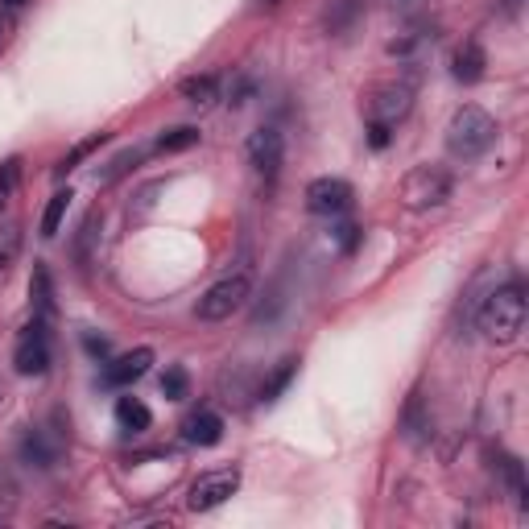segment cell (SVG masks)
<instances>
[{
	"instance_id": "cell-21",
	"label": "cell",
	"mask_w": 529,
	"mask_h": 529,
	"mask_svg": "<svg viewBox=\"0 0 529 529\" xmlns=\"http://www.w3.org/2000/svg\"><path fill=\"white\" fill-rule=\"evenodd\" d=\"M71 191H54L50 195V203H46V211H42V236L50 240V236H58V228H62V215H67V207H71Z\"/></svg>"
},
{
	"instance_id": "cell-3",
	"label": "cell",
	"mask_w": 529,
	"mask_h": 529,
	"mask_svg": "<svg viewBox=\"0 0 529 529\" xmlns=\"http://www.w3.org/2000/svg\"><path fill=\"white\" fill-rule=\"evenodd\" d=\"M248 298H253V273H248V269H236V273L220 277V282H215V286L195 302V319H203V323H224V319L236 315V310L248 306Z\"/></svg>"
},
{
	"instance_id": "cell-13",
	"label": "cell",
	"mask_w": 529,
	"mask_h": 529,
	"mask_svg": "<svg viewBox=\"0 0 529 529\" xmlns=\"http://www.w3.org/2000/svg\"><path fill=\"white\" fill-rule=\"evenodd\" d=\"M484 67H488V54H484L480 42H463L451 54V79L455 83H480L484 79Z\"/></svg>"
},
{
	"instance_id": "cell-2",
	"label": "cell",
	"mask_w": 529,
	"mask_h": 529,
	"mask_svg": "<svg viewBox=\"0 0 529 529\" xmlns=\"http://www.w3.org/2000/svg\"><path fill=\"white\" fill-rule=\"evenodd\" d=\"M496 137H501V124H496L484 108L463 104L447 124V153L455 162H476L496 145Z\"/></svg>"
},
{
	"instance_id": "cell-8",
	"label": "cell",
	"mask_w": 529,
	"mask_h": 529,
	"mask_svg": "<svg viewBox=\"0 0 529 529\" xmlns=\"http://www.w3.org/2000/svg\"><path fill=\"white\" fill-rule=\"evenodd\" d=\"M244 153H248V166L257 170V178H265V182L273 186L277 174H282V158H286V141H282V133H277L273 124H265V129H257L253 137H248Z\"/></svg>"
},
{
	"instance_id": "cell-31",
	"label": "cell",
	"mask_w": 529,
	"mask_h": 529,
	"mask_svg": "<svg viewBox=\"0 0 529 529\" xmlns=\"http://www.w3.org/2000/svg\"><path fill=\"white\" fill-rule=\"evenodd\" d=\"M248 96H253V79H240L236 87H232V108H240V104H248Z\"/></svg>"
},
{
	"instance_id": "cell-15",
	"label": "cell",
	"mask_w": 529,
	"mask_h": 529,
	"mask_svg": "<svg viewBox=\"0 0 529 529\" xmlns=\"http://www.w3.org/2000/svg\"><path fill=\"white\" fill-rule=\"evenodd\" d=\"M360 17H364V0H327V9H323V25L335 38L352 34Z\"/></svg>"
},
{
	"instance_id": "cell-23",
	"label": "cell",
	"mask_w": 529,
	"mask_h": 529,
	"mask_svg": "<svg viewBox=\"0 0 529 529\" xmlns=\"http://www.w3.org/2000/svg\"><path fill=\"white\" fill-rule=\"evenodd\" d=\"M100 145H108V133H91L87 141H79V145H75V149L67 153V158L58 162V174H71V170H75L79 162H87V158H91V153H96Z\"/></svg>"
},
{
	"instance_id": "cell-28",
	"label": "cell",
	"mask_w": 529,
	"mask_h": 529,
	"mask_svg": "<svg viewBox=\"0 0 529 529\" xmlns=\"http://www.w3.org/2000/svg\"><path fill=\"white\" fill-rule=\"evenodd\" d=\"M393 141V124H377V120H368V149H389Z\"/></svg>"
},
{
	"instance_id": "cell-27",
	"label": "cell",
	"mask_w": 529,
	"mask_h": 529,
	"mask_svg": "<svg viewBox=\"0 0 529 529\" xmlns=\"http://www.w3.org/2000/svg\"><path fill=\"white\" fill-rule=\"evenodd\" d=\"M17 178H21V158H9L5 166H0V211L9 207V199L17 191Z\"/></svg>"
},
{
	"instance_id": "cell-29",
	"label": "cell",
	"mask_w": 529,
	"mask_h": 529,
	"mask_svg": "<svg viewBox=\"0 0 529 529\" xmlns=\"http://www.w3.org/2000/svg\"><path fill=\"white\" fill-rule=\"evenodd\" d=\"M83 348H87V356H96L100 364L112 356V344H108L104 335H96V331H83Z\"/></svg>"
},
{
	"instance_id": "cell-18",
	"label": "cell",
	"mask_w": 529,
	"mask_h": 529,
	"mask_svg": "<svg viewBox=\"0 0 529 529\" xmlns=\"http://www.w3.org/2000/svg\"><path fill=\"white\" fill-rule=\"evenodd\" d=\"M116 422H120V430L141 434V430L153 426V414H149V406H145L141 397H120L116 401Z\"/></svg>"
},
{
	"instance_id": "cell-19",
	"label": "cell",
	"mask_w": 529,
	"mask_h": 529,
	"mask_svg": "<svg viewBox=\"0 0 529 529\" xmlns=\"http://www.w3.org/2000/svg\"><path fill=\"white\" fill-rule=\"evenodd\" d=\"M199 129L195 124H178V129H166L158 141H153V149L158 153H182V149H191V145H199Z\"/></svg>"
},
{
	"instance_id": "cell-12",
	"label": "cell",
	"mask_w": 529,
	"mask_h": 529,
	"mask_svg": "<svg viewBox=\"0 0 529 529\" xmlns=\"http://www.w3.org/2000/svg\"><path fill=\"white\" fill-rule=\"evenodd\" d=\"M182 439L191 443V447H215V443L224 439V418L215 414V410H195V414H186Z\"/></svg>"
},
{
	"instance_id": "cell-9",
	"label": "cell",
	"mask_w": 529,
	"mask_h": 529,
	"mask_svg": "<svg viewBox=\"0 0 529 529\" xmlns=\"http://www.w3.org/2000/svg\"><path fill=\"white\" fill-rule=\"evenodd\" d=\"M410 108H414V87H410V83H381V87L368 96V120H377V124H397V120H406Z\"/></svg>"
},
{
	"instance_id": "cell-20",
	"label": "cell",
	"mask_w": 529,
	"mask_h": 529,
	"mask_svg": "<svg viewBox=\"0 0 529 529\" xmlns=\"http://www.w3.org/2000/svg\"><path fill=\"white\" fill-rule=\"evenodd\" d=\"M29 294H34L38 319H50L54 315V290H50V269L46 265H34V282H29Z\"/></svg>"
},
{
	"instance_id": "cell-5",
	"label": "cell",
	"mask_w": 529,
	"mask_h": 529,
	"mask_svg": "<svg viewBox=\"0 0 529 529\" xmlns=\"http://www.w3.org/2000/svg\"><path fill=\"white\" fill-rule=\"evenodd\" d=\"M240 488V468H215V472H203L191 492H186V509L191 513H211V509H220L228 496H236Z\"/></svg>"
},
{
	"instance_id": "cell-16",
	"label": "cell",
	"mask_w": 529,
	"mask_h": 529,
	"mask_svg": "<svg viewBox=\"0 0 529 529\" xmlns=\"http://www.w3.org/2000/svg\"><path fill=\"white\" fill-rule=\"evenodd\" d=\"M178 96L186 104H195V108H211L215 100H220V75L215 71H203V75H186L178 83Z\"/></svg>"
},
{
	"instance_id": "cell-11",
	"label": "cell",
	"mask_w": 529,
	"mask_h": 529,
	"mask_svg": "<svg viewBox=\"0 0 529 529\" xmlns=\"http://www.w3.org/2000/svg\"><path fill=\"white\" fill-rule=\"evenodd\" d=\"M434 38H439V34H434V21H410V25L389 42V54L414 62V58H422V54L434 46Z\"/></svg>"
},
{
	"instance_id": "cell-34",
	"label": "cell",
	"mask_w": 529,
	"mask_h": 529,
	"mask_svg": "<svg viewBox=\"0 0 529 529\" xmlns=\"http://www.w3.org/2000/svg\"><path fill=\"white\" fill-rule=\"evenodd\" d=\"M282 0H253V9H277Z\"/></svg>"
},
{
	"instance_id": "cell-32",
	"label": "cell",
	"mask_w": 529,
	"mask_h": 529,
	"mask_svg": "<svg viewBox=\"0 0 529 529\" xmlns=\"http://www.w3.org/2000/svg\"><path fill=\"white\" fill-rule=\"evenodd\" d=\"M5 46H9V21L0 17V54H5Z\"/></svg>"
},
{
	"instance_id": "cell-10",
	"label": "cell",
	"mask_w": 529,
	"mask_h": 529,
	"mask_svg": "<svg viewBox=\"0 0 529 529\" xmlns=\"http://www.w3.org/2000/svg\"><path fill=\"white\" fill-rule=\"evenodd\" d=\"M153 368V348H137L120 360H104V372H100V385L104 389H129L133 381H141L145 372Z\"/></svg>"
},
{
	"instance_id": "cell-35",
	"label": "cell",
	"mask_w": 529,
	"mask_h": 529,
	"mask_svg": "<svg viewBox=\"0 0 529 529\" xmlns=\"http://www.w3.org/2000/svg\"><path fill=\"white\" fill-rule=\"evenodd\" d=\"M393 5H397V9H414V5H418V0H393Z\"/></svg>"
},
{
	"instance_id": "cell-30",
	"label": "cell",
	"mask_w": 529,
	"mask_h": 529,
	"mask_svg": "<svg viewBox=\"0 0 529 529\" xmlns=\"http://www.w3.org/2000/svg\"><path fill=\"white\" fill-rule=\"evenodd\" d=\"M360 228L356 224H339V248H344V253H356V244H360Z\"/></svg>"
},
{
	"instance_id": "cell-4",
	"label": "cell",
	"mask_w": 529,
	"mask_h": 529,
	"mask_svg": "<svg viewBox=\"0 0 529 529\" xmlns=\"http://www.w3.org/2000/svg\"><path fill=\"white\" fill-rule=\"evenodd\" d=\"M455 195V174L447 166H418L401 182V199L410 211H434Z\"/></svg>"
},
{
	"instance_id": "cell-26",
	"label": "cell",
	"mask_w": 529,
	"mask_h": 529,
	"mask_svg": "<svg viewBox=\"0 0 529 529\" xmlns=\"http://www.w3.org/2000/svg\"><path fill=\"white\" fill-rule=\"evenodd\" d=\"M162 393H166L170 401H182L186 393H191V377H186L182 364H170V368L162 372Z\"/></svg>"
},
{
	"instance_id": "cell-24",
	"label": "cell",
	"mask_w": 529,
	"mask_h": 529,
	"mask_svg": "<svg viewBox=\"0 0 529 529\" xmlns=\"http://www.w3.org/2000/svg\"><path fill=\"white\" fill-rule=\"evenodd\" d=\"M401 426H406V434L414 443H426L430 439V418H422V397H414L406 406V418H401Z\"/></svg>"
},
{
	"instance_id": "cell-14",
	"label": "cell",
	"mask_w": 529,
	"mask_h": 529,
	"mask_svg": "<svg viewBox=\"0 0 529 529\" xmlns=\"http://www.w3.org/2000/svg\"><path fill=\"white\" fill-rule=\"evenodd\" d=\"M17 451H21V459L29 463V468H38V472H50L54 463H58V443H50L46 434H42V430H34V426H29V430L21 434Z\"/></svg>"
},
{
	"instance_id": "cell-7",
	"label": "cell",
	"mask_w": 529,
	"mask_h": 529,
	"mask_svg": "<svg viewBox=\"0 0 529 529\" xmlns=\"http://www.w3.org/2000/svg\"><path fill=\"white\" fill-rule=\"evenodd\" d=\"M356 203V191H352V182L348 178H310L306 182V207L315 211V215H327V220H335V215H348Z\"/></svg>"
},
{
	"instance_id": "cell-25",
	"label": "cell",
	"mask_w": 529,
	"mask_h": 529,
	"mask_svg": "<svg viewBox=\"0 0 529 529\" xmlns=\"http://www.w3.org/2000/svg\"><path fill=\"white\" fill-rule=\"evenodd\" d=\"M137 162H141V149H124V153H116V158L108 162V170H104L96 182H100V186H112L116 178H124V174H129Z\"/></svg>"
},
{
	"instance_id": "cell-22",
	"label": "cell",
	"mask_w": 529,
	"mask_h": 529,
	"mask_svg": "<svg viewBox=\"0 0 529 529\" xmlns=\"http://www.w3.org/2000/svg\"><path fill=\"white\" fill-rule=\"evenodd\" d=\"M294 377H298V360H282V368H277L273 377L265 381V389H261V401H265V406H269V401L282 397V393L290 389V381H294Z\"/></svg>"
},
{
	"instance_id": "cell-1",
	"label": "cell",
	"mask_w": 529,
	"mask_h": 529,
	"mask_svg": "<svg viewBox=\"0 0 529 529\" xmlns=\"http://www.w3.org/2000/svg\"><path fill=\"white\" fill-rule=\"evenodd\" d=\"M476 323L484 331V339H492V344H513V339L525 331V290L517 282L509 286H496L480 310H476Z\"/></svg>"
},
{
	"instance_id": "cell-6",
	"label": "cell",
	"mask_w": 529,
	"mask_h": 529,
	"mask_svg": "<svg viewBox=\"0 0 529 529\" xmlns=\"http://www.w3.org/2000/svg\"><path fill=\"white\" fill-rule=\"evenodd\" d=\"M13 368L21 377H46L50 372V331H46V319H34L13 348Z\"/></svg>"
},
{
	"instance_id": "cell-33",
	"label": "cell",
	"mask_w": 529,
	"mask_h": 529,
	"mask_svg": "<svg viewBox=\"0 0 529 529\" xmlns=\"http://www.w3.org/2000/svg\"><path fill=\"white\" fill-rule=\"evenodd\" d=\"M29 0H0V9H25Z\"/></svg>"
},
{
	"instance_id": "cell-17",
	"label": "cell",
	"mask_w": 529,
	"mask_h": 529,
	"mask_svg": "<svg viewBox=\"0 0 529 529\" xmlns=\"http://www.w3.org/2000/svg\"><path fill=\"white\" fill-rule=\"evenodd\" d=\"M496 472H501L509 496L517 501V509L529 505V484H525V468H521V459L517 455H496Z\"/></svg>"
}]
</instances>
